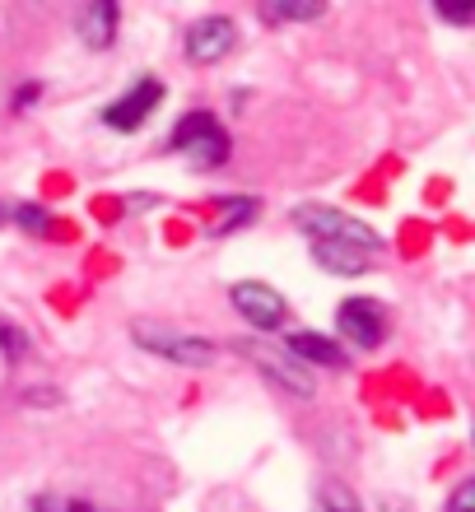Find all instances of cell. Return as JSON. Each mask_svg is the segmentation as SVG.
<instances>
[{
    "label": "cell",
    "mask_w": 475,
    "mask_h": 512,
    "mask_svg": "<svg viewBox=\"0 0 475 512\" xmlns=\"http://www.w3.org/2000/svg\"><path fill=\"white\" fill-rule=\"evenodd\" d=\"M14 224L24 233H33V238H47V233H52V215H47L42 205H19V210H14Z\"/></svg>",
    "instance_id": "15"
},
{
    "label": "cell",
    "mask_w": 475,
    "mask_h": 512,
    "mask_svg": "<svg viewBox=\"0 0 475 512\" xmlns=\"http://www.w3.org/2000/svg\"><path fill=\"white\" fill-rule=\"evenodd\" d=\"M117 24H122V10H117L112 0H94V5L80 14L75 33L84 38V47H89V52H108L112 42H117Z\"/></svg>",
    "instance_id": "10"
},
{
    "label": "cell",
    "mask_w": 475,
    "mask_h": 512,
    "mask_svg": "<svg viewBox=\"0 0 475 512\" xmlns=\"http://www.w3.org/2000/svg\"><path fill=\"white\" fill-rule=\"evenodd\" d=\"M0 345H5L10 354H19V350L28 345V340H19V331H14V326H0Z\"/></svg>",
    "instance_id": "18"
},
{
    "label": "cell",
    "mask_w": 475,
    "mask_h": 512,
    "mask_svg": "<svg viewBox=\"0 0 475 512\" xmlns=\"http://www.w3.org/2000/svg\"><path fill=\"white\" fill-rule=\"evenodd\" d=\"M182 47H187V61L215 66V61H224V56L238 47V24H233L229 14H205V19H196V24L187 28Z\"/></svg>",
    "instance_id": "5"
},
{
    "label": "cell",
    "mask_w": 475,
    "mask_h": 512,
    "mask_svg": "<svg viewBox=\"0 0 475 512\" xmlns=\"http://www.w3.org/2000/svg\"><path fill=\"white\" fill-rule=\"evenodd\" d=\"M261 14L271 24H308V19H322L326 5L322 0H271V5H261Z\"/></svg>",
    "instance_id": "13"
},
{
    "label": "cell",
    "mask_w": 475,
    "mask_h": 512,
    "mask_svg": "<svg viewBox=\"0 0 475 512\" xmlns=\"http://www.w3.org/2000/svg\"><path fill=\"white\" fill-rule=\"evenodd\" d=\"M219 215H215V224H210V238H224V233H238L243 224H252V219L261 215V201H252V196H224V201L215 205Z\"/></svg>",
    "instance_id": "12"
},
{
    "label": "cell",
    "mask_w": 475,
    "mask_h": 512,
    "mask_svg": "<svg viewBox=\"0 0 475 512\" xmlns=\"http://www.w3.org/2000/svg\"><path fill=\"white\" fill-rule=\"evenodd\" d=\"M294 224H299V233H308V243H345L373 256L382 252V233H373L368 224H359V219L336 210V205H299Z\"/></svg>",
    "instance_id": "2"
},
{
    "label": "cell",
    "mask_w": 475,
    "mask_h": 512,
    "mask_svg": "<svg viewBox=\"0 0 475 512\" xmlns=\"http://www.w3.org/2000/svg\"><path fill=\"white\" fill-rule=\"evenodd\" d=\"M233 308H238V317H243L252 331H275V326H285V298H280V289H271V284L261 280H238L229 289Z\"/></svg>",
    "instance_id": "6"
},
{
    "label": "cell",
    "mask_w": 475,
    "mask_h": 512,
    "mask_svg": "<svg viewBox=\"0 0 475 512\" xmlns=\"http://www.w3.org/2000/svg\"><path fill=\"white\" fill-rule=\"evenodd\" d=\"M317 512H364V503L350 494V485L322 480V485H317Z\"/></svg>",
    "instance_id": "14"
},
{
    "label": "cell",
    "mask_w": 475,
    "mask_h": 512,
    "mask_svg": "<svg viewBox=\"0 0 475 512\" xmlns=\"http://www.w3.org/2000/svg\"><path fill=\"white\" fill-rule=\"evenodd\" d=\"M38 94H42L38 84H24V89L14 94V112H24V108H28V103H33V98H38Z\"/></svg>",
    "instance_id": "19"
},
{
    "label": "cell",
    "mask_w": 475,
    "mask_h": 512,
    "mask_svg": "<svg viewBox=\"0 0 475 512\" xmlns=\"http://www.w3.org/2000/svg\"><path fill=\"white\" fill-rule=\"evenodd\" d=\"M159 103H163V84L154 75H140L122 98H112L108 108H103V126H112V131H140Z\"/></svg>",
    "instance_id": "8"
},
{
    "label": "cell",
    "mask_w": 475,
    "mask_h": 512,
    "mask_svg": "<svg viewBox=\"0 0 475 512\" xmlns=\"http://www.w3.org/2000/svg\"><path fill=\"white\" fill-rule=\"evenodd\" d=\"M448 512H475V480H462V485L452 489Z\"/></svg>",
    "instance_id": "17"
},
{
    "label": "cell",
    "mask_w": 475,
    "mask_h": 512,
    "mask_svg": "<svg viewBox=\"0 0 475 512\" xmlns=\"http://www.w3.org/2000/svg\"><path fill=\"white\" fill-rule=\"evenodd\" d=\"M131 340H136L140 350H150V354L168 359V364H182V368H210L219 354L205 336H191V331H177V326L150 322V317L131 322Z\"/></svg>",
    "instance_id": "3"
},
{
    "label": "cell",
    "mask_w": 475,
    "mask_h": 512,
    "mask_svg": "<svg viewBox=\"0 0 475 512\" xmlns=\"http://www.w3.org/2000/svg\"><path fill=\"white\" fill-rule=\"evenodd\" d=\"M238 354H243V359H252V364H257L280 391H289V396H313V391H317L313 373H308L294 354L280 350V345H266V340H238Z\"/></svg>",
    "instance_id": "4"
},
{
    "label": "cell",
    "mask_w": 475,
    "mask_h": 512,
    "mask_svg": "<svg viewBox=\"0 0 475 512\" xmlns=\"http://www.w3.org/2000/svg\"><path fill=\"white\" fill-rule=\"evenodd\" d=\"M33 512H103V508H94L89 499H66V494H38Z\"/></svg>",
    "instance_id": "16"
},
{
    "label": "cell",
    "mask_w": 475,
    "mask_h": 512,
    "mask_svg": "<svg viewBox=\"0 0 475 512\" xmlns=\"http://www.w3.org/2000/svg\"><path fill=\"white\" fill-rule=\"evenodd\" d=\"M378 512H415V508H410L406 499H392V494H387V499H378Z\"/></svg>",
    "instance_id": "20"
},
{
    "label": "cell",
    "mask_w": 475,
    "mask_h": 512,
    "mask_svg": "<svg viewBox=\"0 0 475 512\" xmlns=\"http://www.w3.org/2000/svg\"><path fill=\"white\" fill-rule=\"evenodd\" d=\"M168 149H177V154H182L196 173H210V168H219V163H229L233 140H229V131L215 122V112L196 108V112H187V117L173 126Z\"/></svg>",
    "instance_id": "1"
},
{
    "label": "cell",
    "mask_w": 475,
    "mask_h": 512,
    "mask_svg": "<svg viewBox=\"0 0 475 512\" xmlns=\"http://www.w3.org/2000/svg\"><path fill=\"white\" fill-rule=\"evenodd\" d=\"M313 261L331 275H364L373 266V252H359V247L345 243H313Z\"/></svg>",
    "instance_id": "11"
},
{
    "label": "cell",
    "mask_w": 475,
    "mask_h": 512,
    "mask_svg": "<svg viewBox=\"0 0 475 512\" xmlns=\"http://www.w3.org/2000/svg\"><path fill=\"white\" fill-rule=\"evenodd\" d=\"M336 331L359 350H378L387 340V312L378 298H345L336 312Z\"/></svg>",
    "instance_id": "7"
},
{
    "label": "cell",
    "mask_w": 475,
    "mask_h": 512,
    "mask_svg": "<svg viewBox=\"0 0 475 512\" xmlns=\"http://www.w3.org/2000/svg\"><path fill=\"white\" fill-rule=\"evenodd\" d=\"M280 350L294 354L303 368H308V364H317V368H350L345 345H340V340H331V336H322V331H289Z\"/></svg>",
    "instance_id": "9"
}]
</instances>
